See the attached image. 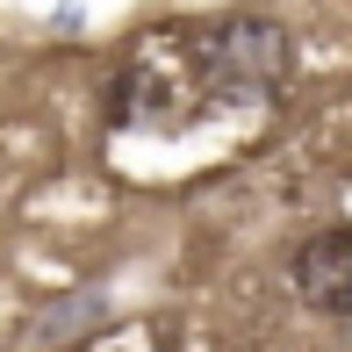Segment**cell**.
<instances>
[{
	"label": "cell",
	"mask_w": 352,
	"mask_h": 352,
	"mask_svg": "<svg viewBox=\"0 0 352 352\" xmlns=\"http://www.w3.org/2000/svg\"><path fill=\"white\" fill-rule=\"evenodd\" d=\"M287 280H295V302L331 324H352V230L345 223H324L295 245L287 259Z\"/></svg>",
	"instance_id": "3"
},
{
	"label": "cell",
	"mask_w": 352,
	"mask_h": 352,
	"mask_svg": "<svg viewBox=\"0 0 352 352\" xmlns=\"http://www.w3.org/2000/svg\"><path fill=\"white\" fill-rule=\"evenodd\" d=\"M187 58H195L201 101L209 108H274L295 87V29L274 14H216V22L187 29Z\"/></svg>",
	"instance_id": "1"
},
{
	"label": "cell",
	"mask_w": 352,
	"mask_h": 352,
	"mask_svg": "<svg viewBox=\"0 0 352 352\" xmlns=\"http://www.w3.org/2000/svg\"><path fill=\"white\" fill-rule=\"evenodd\" d=\"M201 79L195 58H187V29H158V36H137L130 58L116 65V79L101 87V116L108 130H151L173 137L201 116Z\"/></svg>",
	"instance_id": "2"
},
{
	"label": "cell",
	"mask_w": 352,
	"mask_h": 352,
	"mask_svg": "<svg viewBox=\"0 0 352 352\" xmlns=\"http://www.w3.org/2000/svg\"><path fill=\"white\" fill-rule=\"evenodd\" d=\"M101 316H108V295H101V287H87L79 302H65V309L43 316V345H72V331H79V324H101Z\"/></svg>",
	"instance_id": "4"
}]
</instances>
